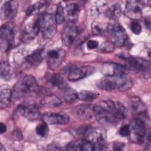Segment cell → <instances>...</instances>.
Masks as SVG:
<instances>
[{
    "mask_svg": "<svg viewBox=\"0 0 151 151\" xmlns=\"http://www.w3.org/2000/svg\"><path fill=\"white\" fill-rule=\"evenodd\" d=\"M130 126L129 124H124L123 125L120 130L119 134L123 137H126L130 135Z\"/></svg>",
    "mask_w": 151,
    "mask_h": 151,
    "instance_id": "36",
    "label": "cell"
},
{
    "mask_svg": "<svg viewBox=\"0 0 151 151\" xmlns=\"http://www.w3.org/2000/svg\"><path fill=\"white\" fill-rule=\"evenodd\" d=\"M132 81L127 75L104 76L98 80V88L106 91H126L132 86Z\"/></svg>",
    "mask_w": 151,
    "mask_h": 151,
    "instance_id": "1",
    "label": "cell"
},
{
    "mask_svg": "<svg viewBox=\"0 0 151 151\" xmlns=\"http://www.w3.org/2000/svg\"><path fill=\"white\" fill-rule=\"evenodd\" d=\"M65 56V52L63 49L50 50L47 55V63L48 67L52 70L58 68L63 62Z\"/></svg>",
    "mask_w": 151,
    "mask_h": 151,
    "instance_id": "11",
    "label": "cell"
},
{
    "mask_svg": "<svg viewBox=\"0 0 151 151\" xmlns=\"http://www.w3.org/2000/svg\"><path fill=\"white\" fill-rule=\"evenodd\" d=\"M121 7L119 4H115L111 6L106 11V16L111 19H116L121 14Z\"/></svg>",
    "mask_w": 151,
    "mask_h": 151,
    "instance_id": "29",
    "label": "cell"
},
{
    "mask_svg": "<svg viewBox=\"0 0 151 151\" xmlns=\"http://www.w3.org/2000/svg\"><path fill=\"white\" fill-rule=\"evenodd\" d=\"M39 31L38 19L33 23H29L26 26L22 34V38L25 41H29L34 39Z\"/></svg>",
    "mask_w": 151,
    "mask_h": 151,
    "instance_id": "23",
    "label": "cell"
},
{
    "mask_svg": "<svg viewBox=\"0 0 151 151\" xmlns=\"http://www.w3.org/2000/svg\"><path fill=\"white\" fill-rule=\"evenodd\" d=\"M12 97V91L8 85L4 84L0 88V107L6 108L10 103Z\"/></svg>",
    "mask_w": 151,
    "mask_h": 151,
    "instance_id": "21",
    "label": "cell"
},
{
    "mask_svg": "<svg viewBox=\"0 0 151 151\" xmlns=\"http://www.w3.org/2000/svg\"><path fill=\"white\" fill-rule=\"evenodd\" d=\"M0 150L1 151H5V148H3V146L2 144H1V148H0Z\"/></svg>",
    "mask_w": 151,
    "mask_h": 151,
    "instance_id": "44",
    "label": "cell"
},
{
    "mask_svg": "<svg viewBox=\"0 0 151 151\" xmlns=\"http://www.w3.org/2000/svg\"><path fill=\"white\" fill-rule=\"evenodd\" d=\"M36 132L38 135L42 137H46L48 135L49 129L48 127V124L43 121V122L40 123L36 127Z\"/></svg>",
    "mask_w": 151,
    "mask_h": 151,
    "instance_id": "33",
    "label": "cell"
},
{
    "mask_svg": "<svg viewBox=\"0 0 151 151\" xmlns=\"http://www.w3.org/2000/svg\"><path fill=\"white\" fill-rule=\"evenodd\" d=\"M86 139L91 141L95 147V150H101L106 147L107 133L103 128L91 127Z\"/></svg>",
    "mask_w": 151,
    "mask_h": 151,
    "instance_id": "7",
    "label": "cell"
},
{
    "mask_svg": "<svg viewBox=\"0 0 151 151\" xmlns=\"http://www.w3.org/2000/svg\"><path fill=\"white\" fill-rule=\"evenodd\" d=\"M143 2L141 1H128L126 2L125 14L133 20H138L142 16Z\"/></svg>",
    "mask_w": 151,
    "mask_h": 151,
    "instance_id": "12",
    "label": "cell"
},
{
    "mask_svg": "<svg viewBox=\"0 0 151 151\" xmlns=\"http://www.w3.org/2000/svg\"><path fill=\"white\" fill-rule=\"evenodd\" d=\"M43 6V4L42 2H36L35 4H34L33 5H31L30 6H29L27 9V11H26V14L27 15H32V14H34V12H35L36 11H38L39 9L42 6Z\"/></svg>",
    "mask_w": 151,
    "mask_h": 151,
    "instance_id": "34",
    "label": "cell"
},
{
    "mask_svg": "<svg viewBox=\"0 0 151 151\" xmlns=\"http://www.w3.org/2000/svg\"><path fill=\"white\" fill-rule=\"evenodd\" d=\"M46 79L52 86L57 87H64V79L62 76L58 74L48 73L46 76Z\"/></svg>",
    "mask_w": 151,
    "mask_h": 151,
    "instance_id": "27",
    "label": "cell"
},
{
    "mask_svg": "<svg viewBox=\"0 0 151 151\" xmlns=\"http://www.w3.org/2000/svg\"><path fill=\"white\" fill-rule=\"evenodd\" d=\"M99 95V94L95 91L81 90L79 93H78V99L84 101L90 102L97 98Z\"/></svg>",
    "mask_w": 151,
    "mask_h": 151,
    "instance_id": "28",
    "label": "cell"
},
{
    "mask_svg": "<svg viewBox=\"0 0 151 151\" xmlns=\"http://www.w3.org/2000/svg\"><path fill=\"white\" fill-rule=\"evenodd\" d=\"M114 45L111 41H107L103 43L101 49L103 51H106V52H111L114 48Z\"/></svg>",
    "mask_w": 151,
    "mask_h": 151,
    "instance_id": "37",
    "label": "cell"
},
{
    "mask_svg": "<svg viewBox=\"0 0 151 151\" xmlns=\"http://www.w3.org/2000/svg\"><path fill=\"white\" fill-rule=\"evenodd\" d=\"M18 2L16 1H6L1 9V17L2 19H8L12 17L16 13Z\"/></svg>",
    "mask_w": 151,
    "mask_h": 151,
    "instance_id": "20",
    "label": "cell"
},
{
    "mask_svg": "<svg viewBox=\"0 0 151 151\" xmlns=\"http://www.w3.org/2000/svg\"><path fill=\"white\" fill-rule=\"evenodd\" d=\"M61 147H60V146L56 145V144H51L50 145H49L48 146V150H61Z\"/></svg>",
    "mask_w": 151,
    "mask_h": 151,
    "instance_id": "41",
    "label": "cell"
},
{
    "mask_svg": "<svg viewBox=\"0 0 151 151\" xmlns=\"http://www.w3.org/2000/svg\"><path fill=\"white\" fill-rule=\"evenodd\" d=\"M40 103L44 107L52 108L60 106L61 104V101L58 96L49 94L43 97L40 100Z\"/></svg>",
    "mask_w": 151,
    "mask_h": 151,
    "instance_id": "24",
    "label": "cell"
},
{
    "mask_svg": "<svg viewBox=\"0 0 151 151\" xmlns=\"http://www.w3.org/2000/svg\"><path fill=\"white\" fill-rule=\"evenodd\" d=\"M131 31L136 35L139 34L142 31V27L136 20H133L130 24Z\"/></svg>",
    "mask_w": 151,
    "mask_h": 151,
    "instance_id": "35",
    "label": "cell"
},
{
    "mask_svg": "<svg viewBox=\"0 0 151 151\" xmlns=\"http://www.w3.org/2000/svg\"><path fill=\"white\" fill-rule=\"evenodd\" d=\"M130 126V135L132 139L139 143L143 142L146 133V126L145 121L139 117L132 120Z\"/></svg>",
    "mask_w": 151,
    "mask_h": 151,
    "instance_id": "6",
    "label": "cell"
},
{
    "mask_svg": "<svg viewBox=\"0 0 151 151\" xmlns=\"http://www.w3.org/2000/svg\"><path fill=\"white\" fill-rule=\"evenodd\" d=\"M38 87V83L33 76L31 75L25 76L14 87L12 96L15 99H19L35 92Z\"/></svg>",
    "mask_w": 151,
    "mask_h": 151,
    "instance_id": "2",
    "label": "cell"
},
{
    "mask_svg": "<svg viewBox=\"0 0 151 151\" xmlns=\"http://www.w3.org/2000/svg\"><path fill=\"white\" fill-rule=\"evenodd\" d=\"M126 62V67L129 70H132L142 74L146 78L149 77L150 73V62L144 59L134 57H122Z\"/></svg>",
    "mask_w": 151,
    "mask_h": 151,
    "instance_id": "5",
    "label": "cell"
},
{
    "mask_svg": "<svg viewBox=\"0 0 151 151\" xmlns=\"http://www.w3.org/2000/svg\"><path fill=\"white\" fill-rule=\"evenodd\" d=\"M42 120L47 124H66L69 122L68 117L61 113H46L42 117Z\"/></svg>",
    "mask_w": 151,
    "mask_h": 151,
    "instance_id": "18",
    "label": "cell"
},
{
    "mask_svg": "<svg viewBox=\"0 0 151 151\" xmlns=\"http://www.w3.org/2000/svg\"><path fill=\"white\" fill-rule=\"evenodd\" d=\"M95 72V68L90 65H84L76 67L70 70L68 79L70 81H77L90 76Z\"/></svg>",
    "mask_w": 151,
    "mask_h": 151,
    "instance_id": "13",
    "label": "cell"
},
{
    "mask_svg": "<svg viewBox=\"0 0 151 151\" xmlns=\"http://www.w3.org/2000/svg\"><path fill=\"white\" fill-rule=\"evenodd\" d=\"M125 145L124 143L120 142H114L113 143V149L114 150H122L124 147Z\"/></svg>",
    "mask_w": 151,
    "mask_h": 151,
    "instance_id": "39",
    "label": "cell"
},
{
    "mask_svg": "<svg viewBox=\"0 0 151 151\" xmlns=\"http://www.w3.org/2000/svg\"><path fill=\"white\" fill-rule=\"evenodd\" d=\"M129 109L132 112L139 115L146 112V107L142 101L137 97H132L129 101Z\"/></svg>",
    "mask_w": 151,
    "mask_h": 151,
    "instance_id": "22",
    "label": "cell"
},
{
    "mask_svg": "<svg viewBox=\"0 0 151 151\" xmlns=\"http://www.w3.org/2000/svg\"><path fill=\"white\" fill-rule=\"evenodd\" d=\"M99 42L97 41L94 40H90L87 42V47L90 50H93L98 47Z\"/></svg>",
    "mask_w": 151,
    "mask_h": 151,
    "instance_id": "38",
    "label": "cell"
},
{
    "mask_svg": "<svg viewBox=\"0 0 151 151\" xmlns=\"http://www.w3.org/2000/svg\"><path fill=\"white\" fill-rule=\"evenodd\" d=\"M67 150L92 151L95 150L93 143L88 139H80L70 142L66 147Z\"/></svg>",
    "mask_w": 151,
    "mask_h": 151,
    "instance_id": "15",
    "label": "cell"
},
{
    "mask_svg": "<svg viewBox=\"0 0 151 151\" xmlns=\"http://www.w3.org/2000/svg\"><path fill=\"white\" fill-rule=\"evenodd\" d=\"M102 31V29L99 24H93L92 27V32L93 34H100Z\"/></svg>",
    "mask_w": 151,
    "mask_h": 151,
    "instance_id": "40",
    "label": "cell"
},
{
    "mask_svg": "<svg viewBox=\"0 0 151 151\" xmlns=\"http://www.w3.org/2000/svg\"><path fill=\"white\" fill-rule=\"evenodd\" d=\"M18 113L29 120L37 119L40 113L37 107L34 104H20L17 108Z\"/></svg>",
    "mask_w": 151,
    "mask_h": 151,
    "instance_id": "14",
    "label": "cell"
},
{
    "mask_svg": "<svg viewBox=\"0 0 151 151\" xmlns=\"http://www.w3.org/2000/svg\"><path fill=\"white\" fill-rule=\"evenodd\" d=\"M42 49H38L30 54H29L27 58V61L32 66L38 65L42 60Z\"/></svg>",
    "mask_w": 151,
    "mask_h": 151,
    "instance_id": "26",
    "label": "cell"
},
{
    "mask_svg": "<svg viewBox=\"0 0 151 151\" xmlns=\"http://www.w3.org/2000/svg\"><path fill=\"white\" fill-rule=\"evenodd\" d=\"M79 11L80 7L77 3H71L65 7L66 14L70 18L75 17L78 14Z\"/></svg>",
    "mask_w": 151,
    "mask_h": 151,
    "instance_id": "31",
    "label": "cell"
},
{
    "mask_svg": "<svg viewBox=\"0 0 151 151\" xmlns=\"http://www.w3.org/2000/svg\"><path fill=\"white\" fill-rule=\"evenodd\" d=\"M1 48L3 51H8L14 42L15 33L13 27L8 24H5L1 27Z\"/></svg>",
    "mask_w": 151,
    "mask_h": 151,
    "instance_id": "9",
    "label": "cell"
},
{
    "mask_svg": "<svg viewBox=\"0 0 151 151\" xmlns=\"http://www.w3.org/2000/svg\"><path fill=\"white\" fill-rule=\"evenodd\" d=\"M108 29L111 37V42L115 47H120L126 44L128 37L124 28L120 24L111 25Z\"/></svg>",
    "mask_w": 151,
    "mask_h": 151,
    "instance_id": "8",
    "label": "cell"
},
{
    "mask_svg": "<svg viewBox=\"0 0 151 151\" xmlns=\"http://www.w3.org/2000/svg\"><path fill=\"white\" fill-rule=\"evenodd\" d=\"M6 130V126L3 124L2 123H0V133L1 134H2L4 133H5Z\"/></svg>",
    "mask_w": 151,
    "mask_h": 151,
    "instance_id": "42",
    "label": "cell"
},
{
    "mask_svg": "<svg viewBox=\"0 0 151 151\" xmlns=\"http://www.w3.org/2000/svg\"><path fill=\"white\" fill-rule=\"evenodd\" d=\"M129 70L126 66L111 62L104 63L101 67V73L104 76L127 75Z\"/></svg>",
    "mask_w": 151,
    "mask_h": 151,
    "instance_id": "10",
    "label": "cell"
},
{
    "mask_svg": "<svg viewBox=\"0 0 151 151\" xmlns=\"http://www.w3.org/2000/svg\"><path fill=\"white\" fill-rule=\"evenodd\" d=\"M0 68L1 78L5 80L10 79L11 76V70L9 64L6 61H1Z\"/></svg>",
    "mask_w": 151,
    "mask_h": 151,
    "instance_id": "30",
    "label": "cell"
},
{
    "mask_svg": "<svg viewBox=\"0 0 151 151\" xmlns=\"http://www.w3.org/2000/svg\"><path fill=\"white\" fill-rule=\"evenodd\" d=\"M93 116L100 123L106 125H114L121 120L108 109L98 105L91 106Z\"/></svg>",
    "mask_w": 151,
    "mask_h": 151,
    "instance_id": "4",
    "label": "cell"
},
{
    "mask_svg": "<svg viewBox=\"0 0 151 151\" xmlns=\"http://www.w3.org/2000/svg\"><path fill=\"white\" fill-rule=\"evenodd\" d=\"M107 108L116 114L120 120L124 119L127 116L126 108L119 101L107 100L104 101Z\"/></svg>",
    "mask_w": 151,
    "mask_h": 151,
    "instance_id": "19",
    "label": "cell"
},
{
    "mask_svg": "<svg viewBox=\"0 0 151 151\" xmlns=\"http://www.w3.org/2000/svg\"><path fill=\"white\" fill-rule=\"evenodd\" d=\"M54 18H55V22L57 24H61L65 21L64 9L63 6L60 4L57 6Z\"/></svg>",
    "mask_w": 151,
    "mask_h": 151,
    "instance_id": "32",
    "label": "cell"
},
{
    "mask_svg": "<svg viewBox=\"0 0 151 151\" xmlns=\"http://www.w3.org/2000/svg\"><path fill=\"white\" fill-rule=\"evenodd\" d=\"M14 137H15V138H17V140H19V137H22V135L20 133V132L19 131H15V132H14V135H13Z\"/></svg>",
    "mask_w": 151,
    "mask_h": 151,
    "instance_id": "43",
    "label": "cell"
},
{
    "mask_svg": "<svg viewBox=\"0 0 151 151\" xmlns=\"http://www.w3.org/2000/svg\"><path fill=\"white\" fill-rule=\"evenodd\" d=\"M73 116L78 120H88L92 119L93 113L91 106L80 104L76 106L72 110Z\"/></svg>",
    "mask_w": 151,
    "mask_h": 151,
    "instance_id": "16",
    "label": "cell"
},
{
    "mask_svg": "<svg viewBox=\"0 0 151 151\" xmlns=\"http://www.w3.org/2000/svg\"><path fill=\"white\" fill-rule=\"evenodd\" d=\"M61 96L64 100L68 103H73L78 99V93L68 87H63L61 90Z\"/></svg>",
    "mask_w": 151,
    "mask_h": 151,
    "instance_id": "25",
    "label": "cell"
},
{
    "mask_svg": "<svg viewBox=\"0 0 151 151\" xmlns=\"http://www.w3.org/2000/svg\"><path fill=\"white\" fill-rule=\"evenodd\" d=\"M78 35L77 27L73 24H67L64 28L61 34L63 42L66 45H71Z\"/></svg>",
    "mask_w": 151,
    "mask_h": 151,
    "instance_id": "17",
    "label": "cell"
},
{
    "mask_svg": "<svg viewBox=\"0 0 151 151\" xmlns=\"http://www.w3.org/2000/svg\"><path fill=\"white\" fill-rule=\"evenodd\" d=\"M39 30L46 39L52 38L57 31V23L54 17L50 13L43 12L38 18Z\"/></svg>",
    "mask_w": 151,
    "mask_h": 151,
    "instance_id": "3",
    "label": "cell"
}]
</instances>
